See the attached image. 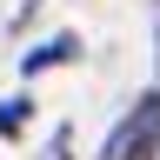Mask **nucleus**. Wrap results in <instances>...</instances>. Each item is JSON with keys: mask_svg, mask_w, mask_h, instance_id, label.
<instances>
[{"mask_svg": "<svg viewBox=\"0 0 160 160\" xmlns=\"http://www.w3.org/2000/svg\"><path fill=\"white\" fill-rule=\"evenodd\" d=\"M107 160H160V100H147V107L113 133Z\"/></svg>", "mask_w": 160, "mask_h": 160, "instance_id": "1", "label": "nucleus"}, {"mask_svg": "<svg viewBox=\"0 0 160 160\" xmlns=\"http://www.w3.org/2000/svg\"><path fill=\"white\" fill-rule=\"evenodd\" d=\"M53 60H73V33H60V40H47L40 53H27V73H40V67H53Z\"/></svg>", "mask_w": 160, "mask_h": 160, "instance_id": "2", "label": "nucleus"}, {"mask_svg": "<svg viewBox=\"0 0 160 160\" xmlns=\"http://www.w3.org/2000/svg\"><path fill=\"white\" fill-rule=\"evenodd\" d=\"M20 120H27V100H7L0 107V133H20Z\"/></svg>", "mask_w": 160, "mask_h": 160, "instance_id": "3", "label": "nucleus"}]
</instances>
